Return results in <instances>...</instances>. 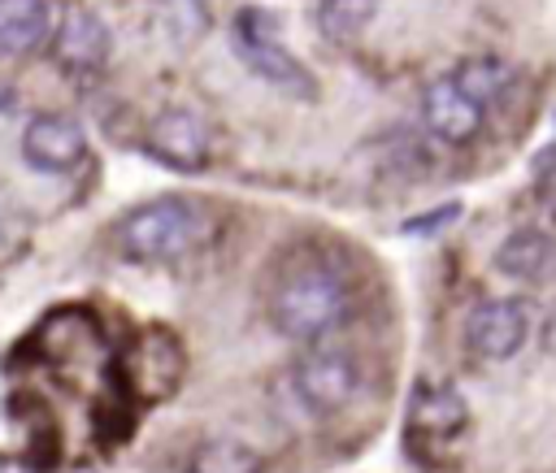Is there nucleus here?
I'll return each instance as SVG.
<instances>
[{
	"mask_svg": "<svg viewBox=\"0 0 556 473\" xmlns=\"http://www.w3.org/2000/svg\"><path fill=\"white\" fill-rule=\"evenodd\" d=\"M274 325L287 338H321L348 317V282L326 260H295L282 269L274 299H269Z\"/></svg>",
	"mask_w": 556,
	"mask_h": 473,
	"instance_id": "obj_1",
	"label": "nucleus"
},
{
	"mask_svg": "<svg viewBox=\"0 0 556 473\" xmlns=\"http://www.w3.org/2000/svg\"><path fill=\"white\" fill-rule=\"evenodd\" d=\"M204 239V213L182 195H161L130 208L117 226V243L130 260H178Z\"/></svg>",
	"mask_w": 556,
	"mask_h": 473,
	"instance_id": "obj_2",
	"label": "nucleus"
},
{
	"mask_svg": "<svg viewBox=\"0 0 556 473\" xmlns=\"http://www.w3.org/2000/svg\"><path fill=\"white\" fill-rule=\"evenodd\" d=\"M235 48L248 61V69L261 74L265 82L291 91L295 100H313L317 95L313 74L291 56V48L282 43L269 9H256V4L252 9H239V17H235Z\"/></svg>",
	"mask_w": 556,
	"mask_h": 473,
	"instance_id": "obj_3",
	"label": "nucleus"
},
{
	"mask_svg": "<svg viewBox=\"0 0 556 473\" xmlns=\"http://www.w3.org/2000/svg\"><path fill=\"white\" fill-rule=\"evenodd\" d=\"M182 369H187L182 343L165 325H148L126 343V351L117 360V382L126 386V395L156 404V399H169L178 391Z\"/></svg>",
	"mask_w": 556,
	"mask_h": 473,
	"instance_id": "obj_4",
	"label": "nucleus"
},
{
	"mask_svg": "<svg viewBox=\"0 0 556 473\" xmlns=\"http://www.w3.org/2000/svg\"><path fill=\"white\" fill-rule=\"evenodd\" d=\"M30 347H35L39 360H43L48 369H56L61 378H91V373L109 360L104 334H100L96 317L83 312V308H61V312H52V317L35 330Z\"/></svg>",
	"mask_w": 556,
	"mask_h": 473,
	"instance_id": "obj_5",
	"label": "nucleus"
},
{
	"mask_svg": "<svg viewBox=\"0 0 556 473\" xmlns=\"http://www.w3.org/2000/svg\"><path fill=\"white\" fill-rule=\"evenodd\" d=\"M530 334V312L521 299H482L465 321V347L478 360H508Z\"/></svg>",
	"mask_w": 556,
	"mask_h": 473,
	"instance_id": "obj_6",
	"label": "nucleus"
},
{
	"mask_svg": "<svg viewBox=\"0 0 556 473\" xmlns=\"http://www.w3.org/2000/svg\"><path fill=\"white\" fill-rule=\"evenodd\" d=\"M295 395L313 408V412H334L352 399L356 391V360L348 351H308L295 369H291Z\"/></svg>",
	"mask_w": 556,
	"mask_h": 473,
	"instance_id": "obj_7",
	"label": "nucleus"
},
{
	"mask_svg": "<svg viewBox=\"0 0 556 473\" xmlns=\"http://www.w3.org/2000/svg\"><path fill=\"white\" fill-rule=\"evenodd\" d=\"M148 152L178 174H195L208 161V130L191 108H165L148 126Z\"/></svg>",
	"mask_w": 556,
	"mask_h": 473,
	"instance_id": "obj_8",
	"label": "nucleus"
},
{
	"mask_svg": "<svg viewBox=\"0 0 556 473\" xmlns=\"http://www.w3.org/2000/svg\"><path fill=\"white\" fill-rule=\"evenodd\" d=\"M52 56L70 69V74H91L109 61V30L96 13L70 4L61 17H56V30H52Z\"/></svg>",
	"mask_w": 556,
	"mask_h": 473,
	"instance_id": "obj_9",
	"label": "nucleus"
},
{
	"mask_svg": "<svg viewBox=\"0 0 556 473\" xmlns=\"http://www.w3.org/2000/svg\"><path fill=\"white\" fill-rule=\"evenodd\" d=\"M421 122L443 143H469L482 130V108L452 78H434L421 91Z\"/></svg>",
	"mask_w": 556,
	"mask_h": 473,
	"instance_id": "obj_10",
	"label": "nucleus"
},
{
	"mask_svg": "<svg viewBox=\"0 0 556 473\" xmlns=\"http://www.w3.org/2000/svg\"><path fill=\"white\" fill-rule=\"evenodd\" d=\"M87 152V139L74 122L65 117H35L26 130H22V156L35 165V169H48V174H61V169H74Z\"/></svg>",
	"mask_w": 556,
	"mask_h": 473,
	"instance_id": "obj_11",
	"label": "nucleus"
},
{
	"mask_svg": "<svg viewBox=\"0 0 556 473\" xmlns=\"http://www.w3.org/2000/svg\"><path fill=\"white\" fill-rule=\"evenodd\" d=\"M469 425V408L452 386L439 382H417L413 404H408V430L421 438H456Z\"/></svg>",
	"mask_w": 556,
	"mask_h": 473,
	"instance_id": "obj_12",
	"label": "nucleus"
},
{
	"mask_svg": "<svg viewBox=\"0 0 556 473\" xmlns=\"http://www.w3.org/2000/svg\"><path fill=\"white\" fill-rule=\"evenodd\" d=\"M495 265H500V273H508L517 282H534L556 265V239L543 230H517L500 243Z\"/></svg>",
	"mask_w": 556,
	"mask_h": 473,
	"instance_id": "obj_13",
	"label": "nucleus"
},
{
	"mask_svg": "<svg viewBox=\"0 0 556 473\" xmlns=\"http://www.w3.org/2000/svg\"><path fill=\"white\" fill-rule=\"evenodd\" d=\"M52 26V13L43 0H0V52H26L35 48Z\"/></svg>",
	"mask_w": 556,
	"mask_h": 473,
	"instance_id": "obj_14",
	"label": "nucleus"
},
{
	"mask_svg": "<svg viewBox=\"0 0 556 473\" xmlns=\"http://www.w3.org/2000/svg\"><path fill=\"white\" fill-rule=\"evenodd\" d=\"M452 82H456L478 108H486V104H495V100L513 87V69H508L500 56H465V61L456 65Z\"/></svg>",
	"mask_w": 556,
	"mask_h": 473,
	"instance_id": "obj_15",
	"label": "nucleus"
},
{
	"mask_svg": "<svg viewBox=\"0 0 556 473\" xmlns=\"http://www.w3.org/2000/svg\"><path fill=\"white\" fill-rule=\"evenodd\" d=\"M187 473H261V456L239 438H208L195 447Z\"/></svg>",
	"mask_w": 556,
	"mask_h": 473,
	"instance_id": "obj_16",
	"label": "nucleus"
},
{
	"mask_svg": "<svg viewBox=\"0 0 556 473\" xmlns=\"http://www.w3.org/2000/svg\"><path fill=\"white\" fill-rule=\"evenodd\" d=\"M374 9H378V0H321L317 4V26H321L326 39L348 43L369 26Z\"/></svg>",
	"mask_w": 556,
	"mask_h": 473,
	"instance_id": "obj_17",
	"label": "nucleus"
},
{
	"mask_svg": "<svg viewBox=\"0 0 556 473\" xmlns=\"http://www.w3.org/2000/svg\"><path fill=\"white\" fill-rule=\"evenodd\" d=\"M456 213H460L456 204H443V208H434V213H426V217H413L404 230H408V234H430V230H439L443 221H452Z\"/></svg>",
	"mask_w": 556,
	"mask_h": 473,
	"instance_id": "obj_18",
	"label": "nucleus"
},
{
	"mask_svg": "<svg viewBox=\"0 0 556 473\" xmlns=\"http://www.w3.org/2000/svg\"><path fill=\"white\" fill-rule=\"evenodd\" d=\"M0 473H35L26 460H13V456H0Z\"/></svg>",
	"mask_w": 556,
	"mask_h": 473,
	"instance_id": "obj_19",
	"label": "nucleus"
},
{
	"mask_svg": "<svg viewBox=\"0 0 556 473\" xmlns=\"http://www.w3.org/2000/svg\"><path fill=\"white\" fill-rule=\"evenodd\" d=\"M543 195H547V200H552V213H556V182H552V187H547V191H543Z\"/></svg>",
	"mask_w": 556,
	"mask_h": 473,
	"instance_id": "obj_20",
	"label": "nucleus"
}]
</instances>
